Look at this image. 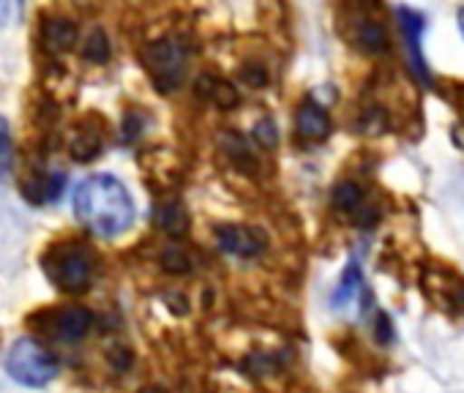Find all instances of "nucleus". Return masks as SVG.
I'll return each mask as SVG.
<instances>
[{
	"instance_id": "dca6fc26",
	"label": "nucleus",
	"mask_w": 464,
	"mask_h": 393,
	"mask_svg": "<svg viewBox=\"0 0 464 393\" xmlns=\"http://www.w3.org/2000/svg\"><path fill=\"white\" fill-rule=\"evenodd\" d=\"M197 93H199L202 99L213 101V104L221 107V110H229V107H236V104H238L236 88H229L227 82H221V80H216V77H208V74L197 80Z\"/></svg>"
},
{
	"instance_id": "f03ea898",
	"label": "nucleus",
	"mask_w": 464,
	"mask_h": 393,
	"mask_svg": "<svg viewBox=\"0 0 464 393\" xmlns=\"http://www.w3.org/2000/svg\"><path fill=\"white\" fill-rule=\"evenodd\" d=\"M96 260L93 252L82 244H63L55 246L47 257H44V273L47 279L63 290V292H82L91 284Z\"/></svg>"
},
{
	"instance_id": "20e7f679",
	"label": "nucleus",
	"mask_w": 464,
	"mask_h": 393,
	"mask_svg": "<svg viewBox=\"0 0 464 393\" xmlns=\"http://www.w3.org/2000/svg\"><path fill=\"white\" fill-rule=\"evenodd\" d=\"M6 371L20 385L42 388L58 374V360L34 339H20L6 352Z\"/></svg>"
},
{
	"instance_id": "ddd939ff",
	"label": "nucleus",
	"mask_w": 464,
	"mask_h": 393,
	"mask_svg": "<svg viewBox=\"0 0 464 393\" xmlns=\"http://www.w3.org/2000/svg\"><path fill=\"white\" fill-rule=\"evenodd\" d=\"M104 148V134L102 129H96L91 120H82L72 129L69 134V150L77 161H91L102 153Z\"/></svg>"
},
{
	"instance_id": "f257e3e1",
	"label": "nucleus",
	"mask_w": 464,
	"mask_h": 393,
	"mask_svg": "<svg viewBox=\"0 0 464 393\" xmlns=\"http://www.w3.org/2000/svg\"><path fill=\"white\" fill-rule=\"evenodd\" d=\"M74 214L96 235L112 238L131 227L134 203L131 194L115 175L99 172L85 177L74 191Z\"/></svg>"
},
{
	"instance_id": "393cba45",
	"label": "nucleus",
	"mask_w": 464,
	"mask_h": 393,
	"mask_svg": "<svg viewBox=\"0 0 464 393\" xmlns=\"http://www.w3.org/2000/svg\"><path fill=\"white\" fill-rule=\"evenodd\" d=\"M456 20H459V31H461V36H464V6L459 9V17H456Z\"/></svg>"
},
{
	"instance_id": "a211bd4d",
	"label": "nucleus",
	"mask_w": 464,
	"mask_h": 393,
	"mask_svg": "<svg viewBox=\"0 0 464 393\" xmlns=\"http://www.w3.org/2000/svg\"><path fill=\"white\" fill-rule=\"evenodd\" d=\"M156 225L164 227L169 235H183L188 222H186L183 208H180L178 203H169V206H161V208L156 211Z\"/></svg>"
},
{
	"instance_id": "aec40b11",
	"label": "nucleus",
	"mask_w": 464,
	"mask_h": 393,
	"mask_svg": "<svg viewBox=\"0 0 464 393\" xmlns=\"http://www.w3.org/2000/svg\"><path fill=\"white\" fill-rule=\"evenodd\" d=\"M28 0H0V28H14L23 20Z\"/></svg>"
},
{
	"instance_id": "2eb2a0df",
	"label": "nucleus",
	"mask_w": 464,
	"mask_h": 393,
	"mask_svg": "<svg viewBox=\"0 0 464 393\" xmlns=\"http://www.w3.org/2000/svg\"><path fill=\"white\" fill-rule=\"evenodd\" d=\"M42 42L50 53H69L77 44V25L72 20H47L42 28Z\"/></svg>"
},
{
	"instance_id": "9d476101",
	"label": "nucleus",
	"mask_w": 464,
	"mask_h": 393,
	"mask_svg": "<svg viewBox=\"0 0 464 393\" xmlns=\"http://www.w3.org/2000/svg\"><path fill=\"white\" fill-rule=\"evenodd\" d=\"M334 206H336V211H342L344 216H353L358 222H363V219L374 222V216H377L374 206H369L366 191L355 180H344V183L336 186V191H334Z\"/></svg>"
},
{
	"instance_id": "0eeeda50",
	"label": "nucleus",
	"mask_w": 464,
	"mask_h": 393,
	"mask_svg": "<svg viewBox=\"0 0 464 393\" xmlns=\"http://www.w3.org/2000/svg\"><path fill=\"white\" fill-rule=\"evenodd\" d=\"M396 20H399L401 34H404V50H407L410 72L418 77V82L431 85V74H429V66H426V58H423V44H420L423 34H426V20L415 9H404V6L396 9Z\"/></svg>"
},
{
	"instance_id": "b1692460",
	"label": "nucleus",
	"mask_w": 464,
	"mask_h": 393,
	"mask_svg": "<svg viewBox=\"0 0 464 393\" xmlns=\"http://www.w3.org/2000/svg\"><path fill=\"white\" fill-rule=\"evenodd\" d=\"M164 268H167V271H172V273H186V271H188V260H186V254H183V252L169 249V252L164 254Z\"/></svg>"
},
{
	"instance_id": "7ed1b4c3",
	"label": "nucleus",
	"mask_w": 464,
	"mask_h": 393,
	"mask_svg": "<svg viewBox=\"0 0 464 393\" xmlns=\"http://www.w3.org/2000/svg\"><path fill=\"white\" fill-rule=\"evenodd\" d=\"M420 290L437 312L453 320L464 317V276L456 268L440 260L426 263L420 273Z\"/></svg>"
},
{
	"instance_id": "39448f33",
	"label": "nucleus",
	"mask_w": 464,
	"mask_h": 393,
	"mask_svg": "<svg viewBox=\"0 0 464 393\" xmlns=\"http://www.w3.org/2000/svg\"><path fill=\"white\" fill-rule=\"evenodd\" d=\"M142 66L159 93H172L186 77V50L172 39L150 42L142 50Z\"/></svg>"
},
{
	"instance_id": "f8f14e48",
	"label": "nucleus",
	"mask_w": 464,
	"mask_h": 393,
	"mask_svg": "<svg viewBox=\"0 0 464 393\" xmlns=\"http://www.w3.org/2000/svg\"><path fill=\"white\" fill-rule=\"evenodd\" d=\"M363 295H366L363 273H361L358 263L350 260V265L344 268V273H342V279H339V284H336V290H334V295H331V303H334L336 312H344V309L361 303Z\"/></svg>"
},
{
	"instance_id": "f3484780",
	"label": "nucleus",
	"mask_w": 464,
	"mask_h": 393,
	"mask_svg": "<svg viewBox=\"0 0 464 393\" xmlns=\"http://www.w3.org/2000/svg\"><path fill=\"white\" fill-rule=\"evenodd\" d=\"M440 93L445 96V101L456 110V123L450 129V137L456 142V148L464 150V82H445L440 88Z\"/></svg>"
},
{
	"instance_id": "9b49d317",
	"label": "nucleus",
	"mask_w": 464,
	"mask_h": 393,
	"mask_svg": "<svg viewBox=\"0 0 464 393\" xmlns=\"http://www.w3.org/2000/svg\"><path fill=\"white\" fill-rule=\"evenodd\" d=\"M295 131L309 139V142H320L331 134V118L325 112L323 104H317L314 99H306L301 107H298V115H295Z\"/></svg>"
},
{
	"instance_id": "412c9836",
	"label": "nucleus",
	"mask_w": 464,
	"mask_h": 393,
	"mask_svg": "<svg viewBox=\"0 0 464 393\" xmlns=\"http://www.w3.org/2000/svg\"><path fill=\"white\" fill-rule=\"evenodd\" d=\"M12 167V137H9V123L0 118V177H4Z\"/></svg>"
},
{
	"instance_id": "4be33fe9",
	"label": "nucleus",
	"mask_w": 464,
	"mask_h": 393,
	"mask_svg": "<svg viewBox=\"0 0 464 393\" xmlns=\"http://www.w3.org/2000/svg\"><path fill=\"white\" fill-rule=\"evenodd\" d=\"M255 137H257V142L266 145V148H274V145L279 142V134H276V126H274L271 118H266V120H260V123L255 126Z\"/></svg>"
},
{
	"instance_id": "4468645a",
	"label": "nucleus",
	"mask_w": 464,
	"mask_h": 393,
	"mask_svg": "<svg viewBox=\"0 0 464 393\" xmlns=\"http://www.w3.org/2000/svg\"><path fill=\"white\" fill-rule=\"evenodd\" d=\"M66 177L61 172H34L28 183H23V194L34 203H53L63 191Z\"/></svg>"
},
{
	"instance_id": "6e6552de",
	"label": "nucleus",
	"mask_w": 464,
	"mask_h": 393,
	"mask_svg": "<svg viewBox=\"0 0 464 393\" xmlns=\"http://www.w3.org/2000/svg\"><path fill=\"white\" fill-rule=\"evenodd\" d=\"M91 322H93V317H91V312L82 309V306H63V309H58V312H53V314L47 317L50 333H53L58 341H66V344L80 341V339L91 331Z\"/></svg>"
},
{
	"instance_id": "423d86ee",
	"label": "nucleus",
	"mask_w": 464,
	"mask_h": 393,
	"mask_svg": "<svg viewBox=\"0 0 464 393\" xmlns=\"http://www.w3.org/2000/svg\"><path fill=\"white\" fill-rule=\"evenodd\" d=\"M342 34L363 55L388 53V31L377 17L374 6H363V4L350 6L342 17Z\"/></svg>"
},
{
	"instance_id": "5701e85b",
	"label": "nucleus",
	"mask_w": 464,
	"mask_h": 393,
	"mask_svg": "<svg viewBox=\"0 0 464 393\" xmlns=\"http://www.w3.org/2000/svg\"><path fill=\"white\" fill-rule=\"evenodd\" d=\"M241 77H244V82H249L252 88H266V82H268V72H266V66H260V63H249V66L241 72Z\"/></svg>"
},
{
	"instance_id": "1a4fd4ad",
	"label": "nucleus",
	"mask_w": 464,
	"mask_h": 393,
	"mask_svg": "<svg viewBox=\"0 0 464 393\" xmlns=\"http://www.w3.org/2000/svg\"><path fill=\"white\" fill-rule=\"evenodd\" d=\"M218 246L227 254H236V257H257L266 249V241L260 233L249 230V227H232V225H221L216 230Z\"/></svg>"
},
{
	"instance_id": "6ab92c4d",
	"label": "nucleus",
	"mask_w": 464,
	"mask_h": 393,
	"mask_svg": "<svg viewBox=\"0 0 464 393\" xmlns=\"http://www.w3.org/2000/svg\"><path fill=\"white\" fill-rule=\"evenodd\" d=\"M82 55H85V61H91V63H107V58H110V42H107L104 31L93 28V31L88 34L85 47H82Z\"/></svg>"
}]
</instances>
